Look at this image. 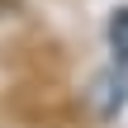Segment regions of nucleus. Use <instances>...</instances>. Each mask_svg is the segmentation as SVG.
Returning <instances> with one entry per match:
<instances>
[{"mask_svg":"<svg viewBox=\"0 0 128 128\" xmlns=\"http://www.w3.org/2000/svg\"><path fill=\"white\" fill-rule=\"evenodd\" d=\"M109 48H114L119 62H128V5L109 14Z\"/></svg>","mask_w":128,"mask_h":128,"instance_id":"f257e3e1","label":"nucleus"}]
</instances>
